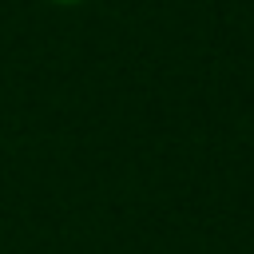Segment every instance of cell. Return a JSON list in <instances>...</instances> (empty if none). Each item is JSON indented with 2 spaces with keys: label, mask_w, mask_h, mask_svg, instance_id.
<instances>
[{
  "label": "cell",
  "mask_w": 254,
  "mask_h": 254,
  "mask_svg": "<svg viewBox=\"0 0 254 254\" xmlns=\"http://www.w3.org/2000/svg\"><path fill=\"white\" fill-rule=\"evenodd\" d=\"M52 4H79V0H52Z\"/></svg>",
  "instance_id": "1"
}]
</instances>
